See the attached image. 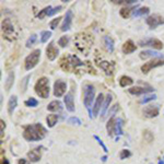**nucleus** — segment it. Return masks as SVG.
<instances>
[{
  "label": "nucleus",
  "mask_w": 164,
  "mask_h": 164,
  "mask_svg": "<svg viewBox=\"0 0 164 164\" xmlns=\"http://www.w3.org/2000/svg\"><path fill=\"white\" fill-rule=\"evenodd\" d=\"M46 128L40 123H36V124L27 125L24 127L23 138L27 141H40L46 137Z\"/></svg>",
  "instance_id": "obj_1"
},
{
  "label": "nucleus",
  "mask_w": 164,
  "mask_h": 164,
  "mask_svg": "<svg viewBox=\"0 0 164 164\" xmlns=\"http://www.w3.org/2000/svg\"><path fill=\"white\" fill-rule=\"evenodd\" d=\"M93 35L89 33H79L75 37V46L77 47L79 52L83 53L84 55H88L93 44Z\"/></svg>",
  "instance_id": "obj_2"
},
{
  "label": "nucleus",
  "mask_w": 164,
  "mask_h": 164,
  "mask_svg": "<svg viewBox=\"0 0 164 164\" xmlns=\"http://www.w3.org/2000/svg\"><path fill=\"white\" fill-rule=\"evenodd\" d=\"M59 65H60V67L65 71L72 72L78 69L79 67H82L84 63H82L77 56L67 55V56H63V57L61 58L60 61H59Z\"/></svg>",
  "instance_id": "obj_3"
},
{
  "label": "nucleus",
  "mask_w": 164,
  "mask_h": 164,
  "mask_svg": "<svg viewBox=\"0 0 164 164\" xmlns=\"http://www.w3.org/2000/svg\"><path fill=\"white\" fill-rule=\"evenodd\" d=\"M1 30H2L3 37L8 40H14L18 37V31L15 29L14 24L11 19H5L1 23Z\"/></svg>",
  "instance_id": "obj_4"
},
{
  "label": "nucleus",
  "mask_w": 164,
  "mask_h": 164,
  "mask_svg": "<svg viewBox=\"0 0 164 164\" xmlns=\"http://www.w3.org/2000/svg\"><path fill=\"white\" fill-rule=\"evenodd\" d=\"M95 96V89L92 84H86L84 86V98H83V103L85 108L89 112L90 118H93L92 111H91V106H92V102L94 100Z\"/></svg>",
  "instance_id": "obj_5"
},
{
  "label": "nucleus",
  "mask_w": 164,
  "mask_h": 164,
  "mask_svg": "<svg viewBox=\"0 0 164 164\" xmlns=\"http://www.w3.org/2000/svg\"><path fill=\"white\" fill-rule=\"evenodd\" d=\"M35 92L40 98H47L49 95V80L46 77H42L35 83Z\"/></svg>",
  "instance_id": "obj_6"
},
{
  "label": "nucleus",
  "mask_w": 164,
  "mask_h": 164,
  "mask_svg": "<svg viewBox=\"0 0 164 164\" xmlns=\"http://www.w3.org/2000/svg\"><path fill=\"white\" fill-rule=\"evenodd\" d=\"M40 49H34L25 58V60H24V68H25V70L33 69L38 63V61H40Z\"/></svg>",
  "instance_id": "obj_7"
},
{
  "label": "nucleus",
  "mask_w": 164,
  "mask_h": 164,
  "mask_svg": "<svg viewBox=\"0 0 164 164\" xmlns=\"http://www.w3.org/2000/svg\"><path fill=\"white\" fill-rule=\"evenodd\" d=\"M139 46L141 47H152L154 49H162L163 48V43L158 38L147 37L143 40H140L138 43Z\"/></svg>",
  "instance_id": "obj_8"
},
{
  "label": "nucleus",
  "mask_w": 164,
  "mask_h": 164,
  "mask_svg": "<svg viewBox=\"0 0 164 164\" xmlns=\"http://www.w3.org/2000/svg\"><path fill=\"white\" fill-rule=\"evenodd\" d=\"M163 65H164V59H163V58H153V59L149 60L148 63H144L143 65L141 66V71H142V73L147 75L148 72L151 71L153 68L163 66Z\"/></svg>",
  "instance_id": "obj_9"
},
{
  "label": "nucleus",
  "mask_w": 164,
  "mask_h": 164,
  "mask_svg": "<svg viewBox=\"0 0 164 164\" xmlns=\"http://www.w3.org/2000/svg\"><path fill=\"white\" fill-rule=\"evenodd\" d=\"M146 22H147V24L150 26V29L153 30V29H156V26L164 24V18L160 14H152V15H149V17L146 19Z\"/></svg>",
  "instance_id": "obj_10"
},
{
  "label": "nucleus",
  "mask_w": 164,
  "mask_h": 164,
  "mask_svg": "<svg viewBox=\"0 0 164 164\" xmlns=\"http://www.w3.org/2000/svg\"><path fill=\"white\" fill-rule=\"evenodd\" d=\"M67 90V83L65 81L61 80H57L55 81L54 83V95L56 98H60L65 94Z\"/></svg>",
  "instance_id": "obj_11"
},
{
  "label": "nucleus",
  "mask_w": 164,
  "mask_h": 164,
  "mask_svg": "<svg viewBox=\"0 0 164 164\" xmlns=\"http://www.w3.org/2000/svg\"><path fill=\"white\" fill-rule=\"evenodd\" d=\"M142 113H143V115L147 118H154L159 115L160 108L156 105H148V106H146L143 108Z\"/></svg>",
  "instance_id": "obj_12"
},
{
  "label": "nucleus",
  "mask_w": 164,
  "mask_h": 164,
  "mask_svg": "<svg viewBox=\"0 0 164 164\" xmlns=\"http://www.w3.org/2000/svg\"><path fill=\"white\" fill-rule=\"evenodd\" d=\"M72 19H73V13H72L71 10H68L66 12V14H65V19H63V24H61V31L63 32L69 31L72 25Z\"/></svg>",
  "instance_id": "obj_13"
},
{
  "label": "nucleus",
  "mask_w": 164,
  "mask_h": 164,
  "mask_svg": "<svg viewBox=\"0 0 164 164\" xmlns=\"http://www.w3.org/2000/svg\"><path fill=\"white\" fill-rule=\"evenodd\" d=\"M98 66L103 70L107 76H112L114 70H115V63H112V61H107V60H103L98 63Z\"/></svg>",
  "instance_id": "obj_14"
},
{
  "label": "nucleus",
  "mask_w": 164,
  "mask_h": 164,
  "mask_svg": "<svg viewBox=\"0 0 164 164\" xmlns=\"http://www.w3.org/2000/svg\"><path fill=\"white\" fill-rule=\"evenodd\" d=\"M58 54H59V50H58V48H56L55 47V44L53 43H49L48 46L46 47V55H47V58H48L49 60L53 61L55 60L56 58H57Z\"/></svg>",
  "instance_id": "obj_15"
},
{
  "label": "nucleus",
  "mask_w": 164,
  "mask_h": 164,
  "mask_svg": "<svg viewBox=\"0 0 164 164\" xmlns=\"http://www.w3.org/2000/svg\"><path fill=\"white\" fill-rule=\"evenodd\" d=\"M152 91H154V89H152V88H142V86H133V88L128 89V92L133 95L146 94V93L152 92Z\"/></svg>",
  "instance_id": "obj_16"
},
{
  "label": "nucleus",
  "mask_w": 164,
  "mask_h": 164,
  "mask_svg": "<svg viewBox=\"0 0 164 164\" xmlns=\"http://www.w3.org/2000/svg\"><path fill=\"white\" fill-rule=\"evenodd\" d=\"M104 95L102 93L98 95V98H96V101H95L94 105H93V117H96L98 115V112H100V109L102 108L103 106V103H104Z\"/></svg>",
  "instance_id": "obj_17"
},
{
  "label": "nucleus",
  "mask_w": 164,
  "mask_h": 164,
  "mask_svg": "<svg viewBox=\"0 0 164 164\" xmlns=\"http://www.w3.org/2000/svg\"><path fill=\"white\" fill-rule=\"evenodd\" d=\"M63 102H65V105H66V108L68 112L73 113L75 112V102H73V98H72V93H68L66 94V96L63 98Z\"/></svg>",
  "instance_id": "obj_18"
},
{
  "label": "nucleus",
  "mask_w": 164,
  "mask_h": 164,
  "mask_svg": "<svg viewBox=\"0 0 164 164\" xmlns=\"http://www.w3.org/2000/svg\"><path fill=\"white\" fill-rule=\"evenodd\" d=\"M27 158L30 159L31 162H38L42 158V152H40V148H35V149L31 150L30 152H27Z\"/></svg>",
  "instance_id": "obj_19"
},
{
  "label": "nucleus",
  "mask_w": 164,
  "mask_h": 164,
  "mask_svg": "<svg viewBox=\"0 0 164 164\" xmlns=\"http://www.w3.org/2000/svg\"><path fill=\"white\" fill-rule=\"evenodd\" d=\"M141 59H147V58H150V57H154V58H163L164 59V55L160 54L158 52H154V50H143V52H141L139 54Z\"/></svg>",
  "instance_id": "obj_20"
},
{
  "label": "nucleus",
  "mask_w": 164,
  "mask_h": 164,
  "mask_svg": "<svg viewBox=\"0 0 164 164\" xmlns=\"http://www.w3.org/2000/svg\"><path fill=\"white\" fill-rule=\"evenodd\" d=\"M136 49H137V46H136V44L131 40H126L124 45H123V47H121V50H123L124 54H131V53L135 52Z\"/></svg>",
  "instance_id": "obj_21"
},
{
  "label": "nucleus",
  "mask_w": 164,
  "mask_h": 164,
  "mask_svg": "<svg viewBox=\"0 0 164 164\" xmlns=\"http://www.w3.org/2000/svg\"><path fill=\"white\" fill-rule=\"evenodd\" d=\"M112 100H113V96L108 93V94L106 95L105 100H104L103 106H102L101 108V119L105 118V115H106L107 111H108V106H109V104H111V102H112Z\"/></svg>",
  "instance_id": "obj_22"
},
{
  "label": "nucleus",
  "mask_w": 164,
  "mask_h": 164,
  "mask_svg": "<svg viewBox=\"0 0 164 164\" xmlns=\"http://www.w3.org/2000/svg\"><path fill=\"white\" fill-rule=\"evenodd\" d=\"M18 106V98L17 95H12V96H10V98H9V102H8V112L10 115H12L13 114V112H14L15 107Z\"/></svg>",
  "instance_id": "obj_23"
},
{
  "label": "nucleus",
  "mask_w": 164,
  "mask_h": 164,
  "mask_svg": "<svg viewBox=\"0 0 164 164\" xmlns=\"http://www.w3.org/2000/svg\"><path fill=\"white\" fill-rule=\"evenodd\" d=\"M61 108H63V104H61L60 101H58V100L52 101L47 105V109H48L49 112H58V111H61Z\"/></svg>",
  "instance_id": "obj_24"
},
{
  "label": "nucleus",
  "mask_w": 164,
  "mask_h": 164,
  "mask_svg": "<svg viewBox=\"0 0 164 164\" xmlns=\"http://www.w3.org/2000/svg\"><path fill=\"white\" fill-rule=\"evenodd\" d=\"M150 12V9L148 7H141V8H137L133 10V17L137 18V17H142V15L148 14Z\"/></svg>",
  "instance_id": "obj_25"
},
{
  "label": "nucleus",
  "mask_w": 164,
  "mask_h": 164,
  "mask_svg": "<svg viewBox=\"0 0 164 164\" xmlns=\"http://www.w3.org/2000/svg\"><path fill=\"white\" fill-rule=\"evenodd\" d=\"M115 121H116L115 116H114V117H111L108 119V121H107V124H106L107 135H108L109 137H113V135H114V129H115Z\"/></svg>",
  "instance_id": "obj_26"
},
{
  "label": "nucleus",
  "mask_w": 164,
  "mask_h": 164,
  "mask_svg": "<svg viewBox=\"0 0 164 164\" xmlns=\"http://www.w3.org/2000/svg\"><path fill=\"white\" fill-rule=\"evenodd\" d=\"M13 82H14V72L10 71L8 77H7V80L5 81V89H6V91H10L11 86L13 85Z\"/></svg>",
  "instance_id": "obj_27"
},
{
  "label": "nucleus",
  "mask_w": 164,
  "mask_h": 164,
  "mask_svg": "<svg viewBox=\"0 0 164 164\" xmlns=\"http://www.w3.org/2000/svg\"><path fill=\"white\" fill-rule=\"evenodd\" d=\"M123 119L121 118H116L115 121V129H114V133L118 136V138H119V136H121L124 133L123 131Z\"/></svg>",
  "instance_id": "obj_28"
},
{
  "label": "nucleus",
  "mask_w": 164,
  "mask_h": 164,
  "mask_svg": "<svg viewBox=\"0 0 164 164\" xmlns=\"http://www.w3.org/2000/svg\"><path fill=\"white\" fill-rule=\"evenodd\" d=\"M104 44H105V47L108 50L109 53L114 52V40L111 36H104Z\"/></svg>",
  "instance_id": "obj_29"
},
{
  "label": "nucleus",
  "mask_w": 164,
  "mask_h": 164,
  "mask_svg": "<svg viewBox=\"0 0 164 164\" xmlns=\"http://www.w3.org/2000/svg\"><path fill=\"white\" fill-rule=\"evenodd\" d=\"M133 83V78H130L128 76H121V79H119V85L121 88H125L127 85H131Z\"/></svg>",
  "instance_id": "obj_30"
},
{
  "label": "nucleus",
  "mask_w": 164,
  "mask_h": 164,
  "mask_svg": "<svg viewBox=\"0 0 164 164\" xmlns=\"http://www.w3.org/2000/svg\"><path fill=\"white\" fill-rule=\"evenodd\" d=\"M46 121H47V126H48L49 128H53V127H54L55 125L57 124V121H58V115H56V114H50V115L47 116Z\"/></svg>",
  "instance_id": "obj_31"
},
{
  "label": "nucleus",
  "mask_w": 164,
  "mask_h": 164,
  "mask_svg": "<svg viewBox=\"0 0 164 164\" xmlns=\"http://www.w3.org/2000/svg\"><path fill=\"white\" fill-rule=\"evenodd\" d=\"M52 6H48V7H45V8L43 9V10H40V13L37 14V18L38 19H43V18L47 17V15H49V12H50V10H52Z\"/></svg>",
  "instance_id": "obj_32"
},
{
  "label": "nucleus",
  "mask_w": 164,
  "mask_h": 164,
  "mask_svg": "<svg viewBox=\"0 0 164 164\" xmlns=\"http://www.w3.org/2000/svg\"><path fill=\"white\" fill-rule=\"evenodd\" d=\"M118 108H119V104H118V103L114 104V105H113V106L111 107L108 111H107V116H108L109 118L114 117V116H115V114L117 113Z\"/></svg>",
  "instance_id": "obj_33"
},
{
  "label": "nucleus",
  "mask_w": 164,
  "mask_h": 164,
  "mask_svg": "<svg viewBox=\"0 0 164 164\" xmlns=\"http://www.w3.org/2000/svg\"><path fill=\"white\" fill-rule=\"evenodd\" d=\"M133 11L129 7H124V8L121 9V11H119V14H121V18H124V19H127V18L130 15V12Z\"/></svg>",
  "instance_id": "obj_34"
},
{
  "label": "nucleus",
  "mask_w": 164,
  "mask_h": 164,
  "mask_svg": "<svg viewBox=\"0 0 164 164\" xmlns=\"http://www.w3.org/2000/svg\"><path fill=\"white\" fill-rule=\"evenodd\" d=\"M52 36V32L50 31H43L40 33V42L42 43H46L47 40Z\"/></svg>",
  "instance_id": "obj_35"
},
{
  "label": "nucleus",
  "mask_w": 164,
  "mask_h": 164,
  "mask_svg": "<svg viewBox=\"0 0 164 164\" xmlns=\"http://www.w3.org/2000/svg\"><path fill=\"white\" fill-rule=\"evenodd\" d=\"M24 104H25V106L27 107H36L38 105V101L34 98H30L24 102Z\"/></svg>",
  "instance_id": "obj_36"
},
{
  "label": "nucleus",
  "mask_w": 164,
  "mask_h": 164,
  "mask_svg": "<svg viewBox=\"0 0 164 164\" xmlns=\"http://www.w3.org/2000/svg\"><path fill=\"white\" fill-rule=\"evenodd\" d=\"M30 79H31V75H27L26 77H24L22 79V82H21V88H22V92H25L26 89H27V83H29Z\"/></svg>",
  "instance_id": "obj_37"
},
{
  "label": "nucleus",
  "mask_w": 164,
  "mask_h": 164,
  "mask_svg": "<svg viewBox=\"0 0 164 164\" xmlns=\"http://www.w3.org/2000/svg\"><path fill=\"white\" fill-rule=\"evenodd\" d=\"M36 40H37V35H36V34H32L31 36L29 37V40H26L25 46L27 47V48H30L31 46H33V45H34V43L36 42Z\"/></svg>",
  "instance_id": "obj_38"
},
{
  "label": "nucleus",
  "mask_w": 164,
  "mask_h": 164,
  "mask_svg": "<svg viewBox=\"0 0 164 164\" xmlns=\"http://www.w3.org/2000/svg\"><path fill=\"white\" fill-rule=\"evenodd\" d=\"M143 138L147 142H152L153 139H154V136H153V133H151L150 130H144L143 131Z\"/></svg>",
  "instance_id": "obj_39"
},
{
  "label": "nucleus",
  "mask_w": 164,
  "mask_h": 164,
  "mask_svg": "<svg viewBox=\"0 0 164 164\" xmlns=\"http://www.w3.org/2000/svg\"><path fill=\"white\" fill-rule=\"evenodd\" d=\"M154 100H156V94L148 95V96H144L143 98H141L139 103H140V104H146V103H149V102H151V101H154Z\"/></svg>",
  "instance_id": "obj_40"
},
{
  "label": "nucleus",
  "mask_w": 164,
  "mask_h": 164,
  "mask_svg": "<svg viewBox=\"0 0 164 164\" xmlns=\"http://www.w3.org/2000/svg\"><path fill=\"white\" fill-rule=\"evenodd\" d=\"M68 42H69L68 36H61L58 40V45H60V47H66L68 45Z\"/></svg>",
  "instance_id": "obj_41"
},
{
  "label": "nucleus",
  "mask_w": 164,
  "mask_h": 164,
  "mask_svg": "<svg viewBox=\"0 0 164 164\" xmlns=\"http://www.w3.org/2000/svg\"><path fill=\"white\" fill-rule=\"evenodd\" d=\"M61 19H63L61 17H58V18H56V19H54V20H53L52 22L49 23V26H50V29H52V30L56 29V27L58 26V24H59V22L61 21Z\"/></svg>",
  "instance_id": "obj_42"
},
{
  "label": "nucleus",
  "mask_w": 164,
  "mask_h": 164,
  "mask_svg": "<svg viewBox=\"0 0 164 164\" xmlns=\"http://www.w3.org/2000/svg\"><path fill=\"white\" fill-rule=\"evenodd\" d=\"M68 124H71V125H76V126H80L82 123H81V121L79 119L78 117H70L69 119H68Z\"/></svg>",
  "instance_id": "obj_43"
},
{
  "label": "nucleus",
  "mask_w": 164,
  "mask_h": 164,
  "mask_svg": "<svg viewBox=\"0 0 164 164\" xmlns=\"http://www.w3.org/2000/svg\"><path fill=\"white\" fill-rule=\"evenodd\" d=\"M94 139H95V140H96V141H98V143L100 144V146H101V147H102V149H103L104 152H105V153L108 152V149H107V147H106V146H105V144H104V142L101 140V138H100L98 136L95 135V136H94Z\"/></svg>",
  "instance_id": "obj_44"
},
{
  "label": "nucleus",
  "mask_w": 164,
  "mask_h": 164,
  "mask_svg": "<svg viewBox=\"0 0 164 164\" xmlns=\"http://www.w3.org/2000/svg\"><path fill=\"white\" fill-rule=\"evenodd\" d=\"M130 156H131V152H130L129 150L124 149V150H121V154H119V158H121V160H125V159L129 158Z\"/></svg>",
  "instance_id": "obj_45"
},
{
  "label": "nucleus",
  "mask_w": 164,
  "mask_h": 164,
  "mask_svg": "<svg viewBox=\"0 0 164 164\" xmlns=\"http://www.w3.org/2000/svg\"><path fill=\"white\" fill-rule=\"evenodd\" d=\"M63 9V6H57V7H55V8H53L52 10H50V12H49V15L48 17H52V15L56 14L57 12H59Z\"/></svg>",
  "instance_id": "obj_46"
},
{
  "label": "nucleus",
  "mask_w": 164,
  "mask_h": 164,
  "mask_svg": "<svg viewBox=\"0 0 164 164\" xmlns=\"http://www.w3.org/2000/svg\"><path fill=\"white\" fill-rule=\"evenodd\" d=\"M0 124H1V130H0V131H1V137H2V136H3V130H5V128H6V123L1 119V121H0Z\"/></svg>",
  "instance_id": "obj_47"
},
{
  "label": "nucleus",
  "mask_w": 164,
  "mask_h": 164,
  "mask_svg": "<svg viewBox=\"0 0 164 164\" xmlns=\"http://www.w3.org/2000/svg\"><path fill=\"white\" fill-rule=\"evenodd\" d=\"M18 164H27V162H26L25 159H20V160L18 161Z\"/></svg>",
  "instance_id": "obj_48"
},
{
  "label": "nucleus",
  "mask_w": 164,
  "mask_h": 164,
  "mask_svg": "<svg viewBox=\"0 0 164 164\" xmlns=\"http://www.w3.org/2000/svg\"><path fill=\"white\" fill-rule=\"evenodd\" d=\"M1 164H9V161L6 158H1Z\"/></svg>",
  "instance_id": "obj_49"
},
{
  "label": "nucleus",
  "mask_w": 164,
  "mask_h": 164,
  "mask_svg": "<svg viewBox=\"0 0 164 164\" xmlns=\"http://www.w3.org/2000/svg\"><path fill=\"white\" fill-rule=\"evenodd\" d=\"M102 161H103V162H106V160H107V156H102Z\"/></svg>",
  "instance_id": "obj_50"
},
{
  "label": "nucleus",
  "mask_w": 164,
  "mask_h": 164,
  "mask_svg": "<svg viewBox=\"0 0 164 164\" xmlns=\"http://www.w3.org/2000/svg\"><path fill=\"white\" fill-rule=\"evenodd\" d=\"M159 164H164V161H162V160H160V161H159Z\"/></svg>",
  "instance_id": "obj_51"
}]
</instances>
